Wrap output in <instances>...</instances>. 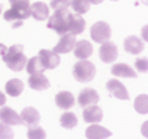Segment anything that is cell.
I'll use <instances>...</instances> for the list:
<instances>
[{"mask_svg":"<svg viewBox=\"0 0 148 139\" xmlns=\"http://www.w3.org/2000/svg\"><path fill=\"white\" fill-rule=\"evenodd\" d=\"M3 62L6 67L12 71H21L27 64V58L24 55V46L22 45H14L8 47V50L3 55Z\"/></svg>","mask_w":148,"mask_h":139,"instance_id":"obj_1","label":"cell"},{"mask_svg":"<svg viewBox=\"0 0 148 139\" xmlns=\"http://www.w3.org/2000/svg\"><path fill=\"white\" fill-rule=\"evenodd\" d=\"M96 74V68L88 59H79V62H76V65L73 68V75L74 79L80 83H88L90 81Z\"/></svg>","mask_w":148,"mask_h":139,"instance_id":"obj_2","label":"cell"},{"mask_svg":"<svg viewBox=\"0 0 148 139\" xmlns=\"http://www.w3.org/2000/svg\"><path fill=\"white\" fill-rule=\"evenodd\" d=\"M68 18H70L68 9L55 10V14L47 18V28H51L62 36V34L68 33Z\"/></svg>","mask_w":148,"mask_h":139,"instance_id":"obj_3","label":"cell"},{"mask_svg":"<svg viewBox=\"0 0 148 139\" xmlns=\"http://www.w3.org/2000/svg\"><path fill=\"white\" fill-rule=\"evenodd\" d=\"M3 18L8 22H12L14 28H18L27 18H30V6H10V9L5 12Z\"/></svg>","mask_w":148,"mask_h":139,"instance_id":"obj_4","label":"cell"},{"mask_svg":"<svg viewBox=\"0 0 148 139\" xmlns=\"http://www.w3.org/2000/svg\"><path fill=\"white\" fill-rule=\"evenodd\" d=\"M90 37L92 40L96 42V43H102V42H107L110 37H111V28L110 25L104 21H98L92 25L90 28Z\"/></svg>","mask_w":148,"mask_h":139,"instance_id":"obj_5","label":"cell"},{"mask_svg":"<svg viewBox=\"0 0 148 139\" xmlns=\"http://www.w3.org/2000/svg\"><path fill=\"white\" fill-rule=\"evenodd\" d=\"M119 56V49L117 46L113 43V42H102L101 43V47H99V58L102 62L105 64H111L114 62Z\"/></svg>","mask_w":148,"mask_h":139,"instance_id":"obj_6","label":"cell"},{"mask_svg":"<svg viewBox=\"0 0 148 139\" xmlns=\"http://www.w3.org/2000/svg\"><path fill=\"white\" fill-rule=\"evenodd\" d=\"M37 56L40 58L42 65L45 67V70H53V68H56V67L59 65V62H61L59 55H58V53H55L53 50L42 49Z\"/></svg>","mask_w":148,"mask_h":139,"instance_id":"obj_7","label":"cell"},{"mask_svg":"<svg viewBox=\"0 0 148 139\" xmlns=\"http://www.w3.org/2000/svg\"><path fill=\"white\" fill-rule=\"evenodd\" d=\"M107 90L111 96H114L117 99H129V93L125 84L116 79H111L107 81Z\"/></svg>","mask_w":148,"mask_h":139,"instance_id":"obj_8","label":"cell"},{"mask_svg":"<svg viewBox=\"0 0 148 139\" xmlns=\"http://www.w3.org/2000/svg\"><path fill=\"white\" fill-rule=\"evenodd\" d=\"M74 45H76V37L70 33H65L61 36V39L58 42V45L53 47V52L55 53H68L70 50H73Z\"/></svg>","mask_w":148,"mask_h":139,"instance_id":"obj_9","label":"cell"},{"mask_svg":"<svg viewBox=\"0 0 148 139\" xmlns=\"http://www.w3.org/2000/svg\"><path fill=\"white\" fill-rule=\"evenodd\" d=\"M79 105L80 107H89V105H96V102L99 101V95L95 89H90V87H86L83 89L79 95Z\"/></svg>","mask_w":148,"mask_h":139,"instance_id":"obj_10","label":"cell"},{"mask_svg":"<svg viewBox=\"0 0 148 139\" xmlns=\"http://www.w3.org/2000/svg\"><path fill=\"white\" fill-rule=\"evenodd\" d=\"M21 121L27 126V127H33V126L36 124H39L40 121V114H39V111H37L36 108L33 107H27V108H24L21 111Z\"/></svg>","mask_w":148,"mask_h":139,"instance_id":"obj_11","label":"cell"},{"mask_svg":"<svg viewBox=\"0 0 148 139\" xmlns=\"http://www.w3.org/2000/svg\"><path fill=\"white\" fill-rule=\"evenodd\" d=\"M0 121L5 123V124H9V126H16V124L22 123L19 114L15 110H12L9 107H3L0 110Z\"/></svg>","mask_w":148,"mask_h":139,"instance_id":"obj_12","label":"cell"},{"mask_svg":"<svg viewBox=\"0 0 148 139\" xmlns=\"http://www.w3.org/2000/svg\"><path fill=\"white\" fill-rule=\"evenodd\" d=\"M84 27H86V21L84 18H82V15H74V14H70V18H68V33L76 36V34H82L84 31Z\"/></svg>","mask_w":148,"mask_h":139,"instance_id":"obj_13","label":"cell"},{"mask_svg":"<svg viewBox=\"0 0 148 139\" xmlns=\"http://www.w3.org/2000/svg\"><path fill=\"white\" fill-rule=\"evenodd\" d=\"M73 52L79 59H88L93 52V47L88 40H80V42H76V45L73 47Z\"/></svg>","mask_w":148,"mask_h":139,"instance_id":"obj_14","label":"cell"},{"mask_svg":"<svg viewBox=\"0 0 148 139\" xmlns=\"http://www.w3.org/2000/svg\"><path fill=\"white\" fill-rule=\"evenodd\" d=\"M28 86L33 90H46L51 87V83H49V80L40 73V74H30Z\"/></svg>","mask_w":148,"mask_h":139,"instance_id":"obj_15","label":"cell"},{"mask_svg":"<svg viewBox=\"0 0 148 139\" xmlns=\"http://www.w3.org/2000/svg\"><path fill=\"white\" fill-rule=\"evenodd\" d=\"M30 16H33L37 21H45L49 18V6H46L42 2H36L30 5Z\"/></svg>","mask_w":148,"mask_h":139,"instance_id":"obj_16","label":"cell"},{"mask_svg":"<svg viewBox=\"0 0 148 139\" xmlns=\"http://www.w3.org/2000/svg\"><path fill=\"white\" fill-rule=\"evenodd\" d=\"M110 136H111V132L96 123H92V126H89L86 129V138L88 139H105Z\"/></svg>","mask_w":148,"mask_h":139,"instance_id":"obj_17","label":"cell"},{"mask_svg":"<svg viewBox=\"0 0 148 139\" xmlns=\"http://www.w3.org/2000/svg\"><path fill=\"white\" fill-rule=\"evenodd\" d=\"M125 50L132 55H138L144 50V43L139 37L136 36H129L127 39H125Z\"/></svg>","mask_w":148,"mask_h":139,"instance_id":"obj_18","label":"cell"},{"mask_svg":"<svg viewBox=\"0 0 148 139\" xmlns=\"http://www.w3.org/2000/svg\"><path fill=\"white\" fill-rule=\"evenodd\" d=\"M55 102H56V107H58V108H61V110H68V108H71V107L74 105V102H76V101H74V96H73L71 92L62 90V92L56 93Z\"/></svg>","mask_w":148,"mask_h":139,"instance_id":"obj_19","label":"cell"},{"mask_svg":"<svg viewBox=\"0 0 148 139\" xmlns=\"http://www.w3.org/2000/svg\"><path fill=\"white\" fill-rule=\"evenodd\" d=\"M111 74L114 77H129V79H136L138 74L135 73L133 68H130L126 64H116L111 67Z\"/></svg>","mask_w":148,"mask_h":139,"instance_id":"obj_20","label":"cell"},{"mask_svg":"<svg viewBox=\"0 0 148 139\" xmlns=\"http://www.w3.org/2000/svg\"><path fill=\"white\" fill-rule=\"evenodd\" d=\"M83 118L84 121L88 123H98L102 120V110L96 105H89V107H84L83 111Z\"/></svg>","mask_w":148,"mask_h":139,"instance_id":"obj_21","label":"cell"},{"mask_svg":"<svg viewBox=\"0 0 148 139\" xmlns=\"http://www.w3.org/2000/svg\"><path fill=\"white\" fill-rule=\"evenodd\" d=\"M5 89H6V93H8L9 96H14V98H15V96H19V95L22 93L24 84H22V81L18 80V79H12V80H9V81L6 83Z\"/></svg>","mask_w":148,"mask_h":139,"instance_id":"obj_22","label":"cell"},{"mask_svg":"<svg viewBox=\"0 0 148 139\" xmlns=\"http://www.w3.org/2000/svg\"><path fill=\"white\" fill-rule=\"evenodd\" d=\"M25 68L28 74H40L45 71V67L42 65V61L39 56H33L31 59H27Z\"/></svg>","mask_w":148,"mask_h":139,"instance_id":"obj_23","label":"cell"},{"mask_svg":"<svg viewBox=\"0 0 148 139\" xmlns=\"http://www.w3.org/2000/svg\"><path fill=\"white\" fill-rule=\"evenodd\" d=\"M59 123L65 129H73V127L77 126V117H76L74 112H64L59 118Z\"/></svg>","mask_w":148,"mask_h":139,"instance_id":"obj_24","label":"cell"},{"mask_svg":"<svg viewBox=\"0 0 148 139\" xmlns=\"http://www.w3.org/2000/svg\"><path fill=\"white\" fill-rule=\"evenodd\" d=\"M70 6L73 8V10L76 12L77 15H83V14H86V12L89 10L90 3L88 2V0H71Z\"/></svg>","mask_w":148,"mask_h":139,"instance_id":"obj_25","label":"cell"},{"mask_svg":"<svg viewBox=\"0 0 148 139\" xmlns=\"http://www.w3.org/2000/svg\"><path fill=\"white\" fill-rule=\"evenodd\" d=\"M135 110H136L139 114H147L148 112V99L147 95H139L136 99H135Z\"/></svg>","mask_w":148,"mask_h":139,"instance_id":"obj_26","label":"cell"},{"mask_svg":"<svg viewBox=\"0 0 148 139\" xmlns=\"http://www.w3.org/2000/svg\"><path fill=\"white\" fill-rule=\"evenodd\" d=\"M27 138L28 139H46V132L40 127L39 124H36V126H33V127H28Z\"/></svg>","mask_w":148,"mask_h":139,"instance_id":"obj_27","label":"cell"},{"mask_svg":"<svg viewBox=\"0 0 148 139\" xmlns=\"http://www.w3.org/2000/svg\"><path fill=\"white\" fill-rule=\"evenodd\" d=\"M0 139H14V130L10 129L9 124L2 121H0Z\"/></svg>","mask_w":148,"mask_h":139,"instance_id":"obj_28","label":"cell"},{"mask_svg":"<svg viewBox=\"0 0 148 139\" xmlns=\"http://www.w3.org/2000/svg\"><path fill=\"white\" fill-rule=\"evenodd\" d=\"M71 0H51V8L53 10H64L70 8Z\"/></svg>","mask_w":148,"mask_h":139,"instance_id":"obj_29","label":"cell"},{"mask_svg":"<svg viewBox=\"0 0 148 139\" xmlns=\"http://www.w3.org/2000/svg\"><path fill=\"white\" fill-rule=\"evenodd\" d=\"M135 65H136V70H138V71L147 73V59H145V58L136 59V61H135Z\"/></svg>","mask_w":148,"mask_h":139,"instance_id":"obj_30","label":"cell"},{"mask_svg":"<svg viewBox=\"0 0 148 139\" xmlns=\"http://www.w3.org/2000/svg\"><path fill=\"white\" fill-rule=\"evenodd\" d=\"M10 6H30L28 0H9Z\"/></svg>","mask_w":148,"mask_h":139,"instance_id":"obj_31","label":"cell"},{"mask_svg":"<svg viewBox=\"0 0 148 139\" xmlns=\"http://www.w3.org/2000/svg\"><path fill=\"white\" fill-rule=\"evenodd\" d=\"M5 104H6V96L3 92H0V107H3Z\"/></svg>","mask_w":148,"mask_h":139,"instance_id":"obj_32","label":"cell"},{"mask_svg":"<svg viewBox=\"0 0 148 139\" xmlns=\"http://www.w3.org/2000/svg\"><path fill=\"white\" fill-rule=\"evenodd\" d=\"M6 50H8V47H6V46H5L3 43H0V56H3Z\"/></svg>","mask_w":148,"mask_h":139,"instance_id":"obj_33","label":"cell"},{"mask_svg":"<svg viewBox=\"0 0 148 139\" xmlns=\"http://www.w3.org/2000/svg\"><path fill=\"white\" fill-rule=\"evenodd\" d=\"M88 2L92 5H99V3H102V0H88Z\"/></svg>","mask_w":148,"mask_h":139,"instance_id":"obj_34","label":"cell"},{"mask_svg":"<svg viewBox=\"0 0 148 139\" xmlns=\"http://www.w3.org/2000/svg\"><path fill=\"white\" fill-rule=\"evenodd\" d=\"M2 9H3V5H2V3H0V14H2Z\"/></svg>","mask_w":148,"mask_h":139,"instance_id":"obj_35","label":"cell"}]
</instances>
